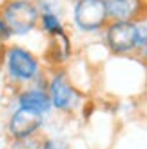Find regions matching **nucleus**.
I'll return each mask as SVG.
<instances>
[{"label": "nucleus", "mask_w": 147, "mask_h": 149, "mask_svg": "<svg viewBox=\"0 0 147 149\" xmlns=\"http://www.w3.org/2000/svg\"><path fill=\"white\" fill-rule=\"evenodd\" d=\"M2 68L7 80L15 86H31L42 78L40 58L24 46H7L2 58Z\"/></svg>", "instance_id": "f257e3e1"}, {"label": "nucleus", "mask_w": 147, "mask_h": 149, "mask_svg": "<svg viewBox=\"0 0 147 149\" xmlns=\"http://www.w3.org/2000/svg\"><path fill=\"white\" fill-rule=\"evenodd\" d=\"M9 36H26L40 24V9L35 0H6L0 7Z\"/></svg>", "instance_id": "f03ea898"}, {"label": "nucleus", "mask_w": 147, "mask_h": 149, "mask_svg": "<svg viewBox=\"0 0 147 149\" xmlns=\"http://www.w3.org/2000/svg\"><path fill=\"white\" fill-rule=\"evenodd\" d=\"M109 15L104 0H75L73 4V24L84 33H96L105 29Z\"/></svg>", "instance_id": "7ed1b4c3"}, {"label": "nucleus", "mask_w": 147, "mask_h": 149, "mask_svg": "<svg viewBox=\"0 0 147 149\" xmlns=\"http://www.w3.org/2000/svg\"><path fill=\"white\" fill-rule=\"evenodd\" d=\"M46 89L51 98V106L58 113H69V111L76 109L80 102V93L71 84L67 73L64 69H56L49 74L46 80Z\"/></svg>", "instance_id": "20e7f679"}, {"label": "nucleus", "mask_w": 147, "mask_h": 149, "mask_svg": "<svg viewBox=\"0 0 147 149\" xmlns=\"http://www.w3.org/2000/svg\"><path fill=\"white\" fill-rule=\"evenodd\" d=\"M109 51L114 55H127L138 51V24L136 22H109L104 33Z\"/></svg>", "instance_id": "39448f33"}, {"label": "nucleus", "mask_w": 147, "mask_h": 149, "mask_svg": "<svg viewBox=\"0 0 147 149\" xmlns=\"http://www.w3.org/2000/svg\"><path fill=\"white\" fill-rule=\"evenodd\" d=\"M15 102H17V107L26 109L35 115H40V116H46L53 109L49 93L46 89V80H42V78L31 86L18 89L17 96H15Z\"/></svg>", "instance_id": "423d86ee"}, {"label": "nucleus", "mask_w": 147, "mask_h": 149, "mask_svg": "<svg viewBox=\"0 0 147 149\" xmlns=\"http://www.w3.org/2000/svg\"><path fill=\"white\" fill-rule=\"evenodd\" d=\"M44 127V116L29 113L26 109L15 107L7 118L6 129L11 140H22V138H31L38 136L40 129Z\"/></svg>", "instance_id": "0eeeda50"}, {"label": "nucleus", "mask_w": 147, "mask_h": 149, "mask_svg": "<svg viewBox=\"0 0 147 149\" xmlns=\"http://www.w3.org/2000/svg\"><path fill=\"white\" fill-rule=\"evenodd\" d=\"M111 22H136L144 13V0H104Z\"/></svg>", "instance_id": "6e6552de"}, {"label": "nucleus", "mask_w": 147, "mask_h": 149, "mask_svg": "<svg viewBox=\"0 0 147 149\" xmlns=\"http://www.w3.org/2000/svg\"><path fill=\"white\" fill-rule=\"evenodd\" d=\"M38 26L49 38H56V36L65 35V27H64V22L60 18V15H58V11H42Z\"/></svg>", "instance_id": "1a4fd4ad"}, {"label": "nucleus", "mask_w": 147, "mask_h": 149, "mask_svg": "<svg viewBox=\"0 0 147 149\" xmlns=\"http://www.w3.org/2000/svg\"><path fill=\"white\" fill-rule=\"evenodd\" d=\"M49 53L56 64H62L71 56V42L67 33L56 38H49Z\"/></svg>", "instance_id": "9d476101"}, {"label": "nucleus", "mask_w": 147, "mask_h": 149, "mask_svg": "<svg viewBox=\"0 0 147 149\" xmlns=\"http://www.w3.org/2000/svg\"><path fill=\"white\" fill-rule=\"evenodd\" d=\"M40 149H69V144L62 136H44L40 140Z\"/></svg>", "instance_id": "9b49d317"}, {"label": "nucleus", "mask_w": 147, "mask_h": 149, "mask_svg": "<svg viewBox=\"0 0 147 149\" xmlns=\"http://www.w3.org/2000/svg\"><path fill=\"white\" fill-rule=\"evenodd\" d=\"M40 136L22 138V140H11L7 149H40Z\"/></svg>", "instance_id": "f8f14e48"}, {"label": "nucleus", "mask_w": 147, "mask_h": 149, "mask_svg": "<svg viewBox=\"0 0 147 149\" xmlns=\"http://www.w3.org/2000/svg\"><path fill=\"white\" fill-rule=\"evenodd\" d=\"M6 51H7V38L0 33V64H2V58L6 55Z\"/></svg>", "instance_id": "ddd939ff"}, {"label": "nucleus", "mask_w": 147, "mask_h": 149, "mask_svg": "<svg viewBox=\"0 0 147 149\" xmlns=\"http://www.w3.org/2000/svg\"><path fill=\"white\" fill-rule=\"evenodd\" d=\"M0 33H2L7 40L11 38V36H9V31H7V27H6V22H4V18H2V15H0Z\"/></svg>", "instance_id": "4468645a"}, {"label": "nucleus", "mask_w": 147, "mask_h": 149, "mask_svg": "<svg viewBox=\"0 0 147 149\" xmlns=\"http://www.w3.org/2000/svg\"><path fill=\"white\" fill-rule=\"evenodd\" d=\"M140 56H142V58H144V60L147 62V46H145V47H144V49L140 51Z\"/></svg>", "instance_id": "2eb2a0df"}, {"label": "nucleus", "mask_w": 147, "mask_h": 149, "mask_svg": "<svg viewBox=\"0 0 147 149\" xmlns=\"http://www.w3.org/2000/svg\"><path fill=\"white\" fill-rule=\"evenodd\" d=\"M0 102H2V98H0Z\"/></svg>", "instance_id": "dca6fc26"}]
</instances>
